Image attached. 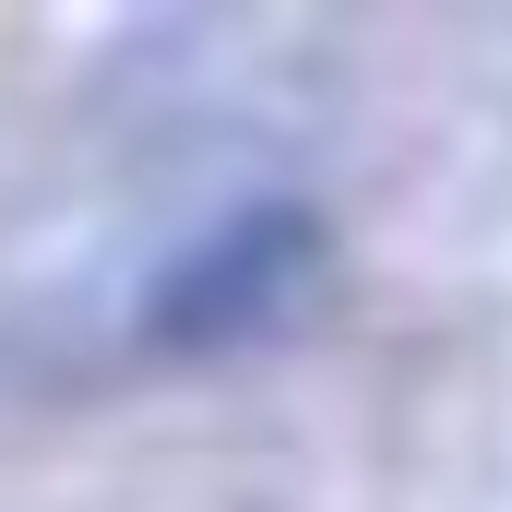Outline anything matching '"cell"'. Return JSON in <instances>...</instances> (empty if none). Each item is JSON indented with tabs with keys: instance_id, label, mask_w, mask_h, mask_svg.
<instances>
[{
	"instance_id": "obj_1",
	"label": "cell",
	"mask_w": 512,
	"mask_h": 512,
	"mask_svg": "<svg viewBox=\"0 0 512 512\" xmlns=\"http://www.w3.org/2000/svg\"><path fill=\"white\" fill-rule=\"evenodd\" d=\"M310 274H322V227L298 203H251V215H227L215 239H191L155 274L143 322H155V346H239V334L286 322L310 298Z\"/></svg>"
}]
</instances>
